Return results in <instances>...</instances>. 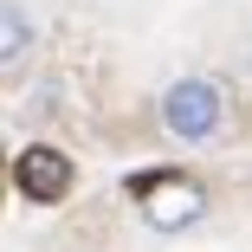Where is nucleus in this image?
Returning a JSON list of instances; mask_svg holds the SVG:
<instances>
[{
    "label": "nucleus",
    "instance_id": "f257e3e1",
    "mask_svg": "<svg viewBox=\"0 0 252 252\" xmlns=\"http://www.w3.org/2000/svg\"><path fill=\"white\" fill-rule=\"evenodd\" d=\"M156 117H162V136L168 142H181V149H207V142H220V129H226V91L214 84V78H175L168 91H162V104H156Z\"/></svg>",
    "mask_w": 252,
    "mask_h": 252
},
{
    "label": "nucleus",
    "instance_id": "7ed1b4c3",
    "mask_svg": "<svg viewBox=\"0 0 252 252\" xmlns=\"http://www.w3.org/2000/svg\"><path fill=\"white\" fill-rule=\"evenodd\" d=\"M13 188H20L26 207H59V200L78 188V168H71L65 149H52V142H26V149H13Z\"/></svg>",
    "mask_w": 252,
    "mask_h": 252
},
{
    "label": "nucleus",
    "instance_id": "f03ea898",
    "mask_svg": "<svg viewBox=\"0 0 252 252\" xmlns=\"http://www.w3.org/2000/svg\"><path fill=\"white\" fill-rule=\"evenodd\" d=\"M129 200H136L142 226H156V233H188V226L207 220V188H200L194 175H181V168L129 175Z\"/></svg>",
    "mask_w": 252,
    "mask_h": 252
},
{
    "label": "nucleus",
    "instance_id": "20e7f679",
    "mask_svg": "<svg viewBox=\"0 0 252 252\" xmlns=\"http://www.w3.org/2000/svg\"><path fill=\"white\" fill-rule=\"evenodd\" d=\"M26 52H32V20H26L20 0H7L0 7V65H7V78L26 65Z\"/></svg>",
    "mask_w": 252,
    "mask_h": 252
}]
</instances>
